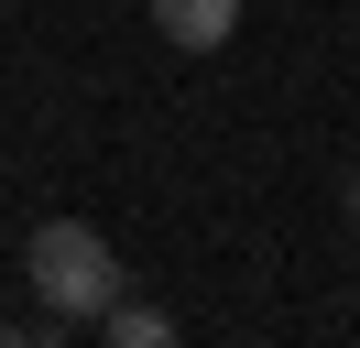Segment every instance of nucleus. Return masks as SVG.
Returning a JSON list of instances; mask_svg holds the SVG:
<instances>
[{
    "mask_svg": "<svg viewBox=\"0 0 360 348\" xmlns=\"http://www.w3.org/2000/svg\"><path fill=\"white\" fill-rule=\"evenodd\" d=\"M98 337H120V348H164V337H175V316H164V304H131V294H110Z\"/></svg>",
    "mask_w": 360,
    "mask_h": 348,
    "instance_id": "obj_3",
    "label": "nucleus"
},
{
    "mask_svg": "<svg viewBox=\"0 0 360 348\" xmlns=\"http://www.w3.org/2000/svg\"><path fill=\"white\" fill-rule=\"evenodd\" d=\"M153 33L175 44V55H219V44L240 33V0H153Z\"/></svg>",
    "mask_w": 360,
    "mask_h": 348,
    "instance_id": "obj_2",
    "label": "nucleus"
},
{
    "mask_svg": "<svg viewBox=\"0 0 360 348\" xmlns=\"http://www.w3.org/2000/svg\"><path fill=\"white\" fill-rule=\"evenodd\" d=\"M22 272H33V304H44L55 337H66V326H98V316H110V294H131L120 250L88 229V218H44L33 250H22Z\"/></svg>",
    "mask_w": 360,
    "mask_h": 348,
    "instance_id": "obj_1",
    "label": "nucleus"
},
{
    "mask_svg": "<svg viewBox=\"0 0 360 348\" xmlns=\"http://www.w3.org/2000/svg\"><path fill=\"white\" fill-rule=\"evenodd\" d=\"M338 218H349V229H360V174H338Z\"/></svg>",
    "mask_w": 360,
    "mask_h": 348,
    "instance_id": "obj_4",
    "label": "nucleus"
}]
</instances>
